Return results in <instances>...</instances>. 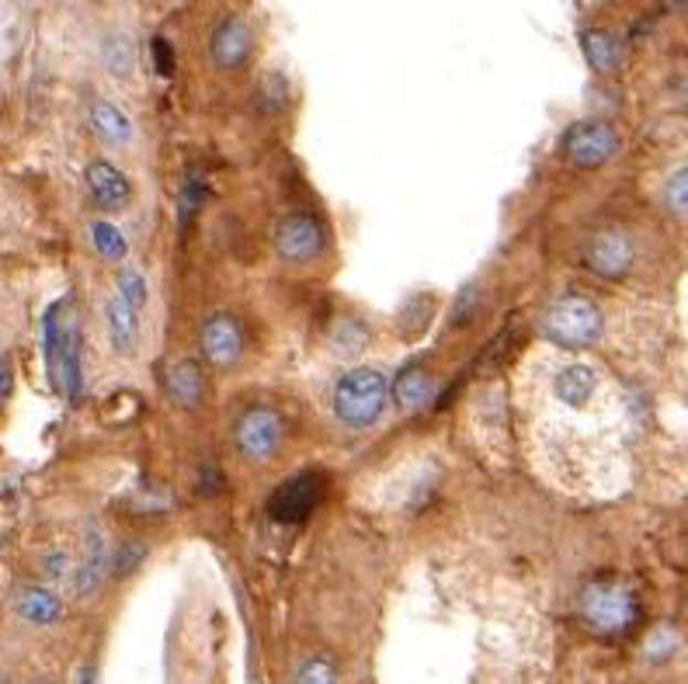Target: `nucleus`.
<instances>
[{
    "label": "nucleus",
    "mask_w": 688,
    "mask_h": 684,
    "mask_svg": "<svg viewBox=\"0 0 688 684\" xmlns=\"http://www.w3.org/2000/svg\"><path fill=\"white\" fill-rule=\"evenodd\" d=\"M390 383L379 368H351L335 386V417L351 431H366L383 417Z\"/></svg>",
    "instance_id": "nucleus-1"
},
{
    "label": "nucleus",
    "mask_w": 688,
    "mask_h": 684,
    "mask_svg": "<svg viewBox=\"0 0 688 684\" xmlns=\"http://www.w3.org/2000/svg\"><path fill=\"white\" fill-rule=\"evenodd\" d=\"M602 330H605L602 310L584 296H563L542 313V334L557 348H571V351L591 348L599 344Z\"/></svg>",
    "instance_id": "nucleus-2"
},
{
    "label": "nucleus",
    "mask_w": 688,
    "mask_h": 684,
    "mask_svg": "<svg viewBox=\"0 0 688 684\" xmlns=\"http://www.w3.org/2000/svg\"><path fill=\"white\" fill-rule=\"evenodd\" d=\"M581 611L599 632H626L636 622V598L623 584L599 580L584 587Z\"/></svg>",
    "instance_id": "nucleus-3"
},
{
    "label": "nucleus",
    "mask_w": 688,
    "mask_h": 684,
    "mask_svg": "<svg viewBox=\"0 0 688 684\" xmlns=\"http://www.w3.org/2000/svg\"><path fill=\"white\" fill-rule=\"evenodd\" d=\"M282 438H286V420H282L278 410L272 407H251L241 414L233 428V441L241 448V456L251 462H268L275 459V452L282 448Z\"/></svg>",
    "instance_id": "nucleus-4"
},
{
    "label": "nucleus",
    "mask_w": 688,
    "mask_h": 684,
    "mask_svg": "<svg viewBox=\"0 0 688 684\" xmlns=\"http://www.w3.org/2000/svg\"><path fill=\"white\" fill-rule=\"evenodd\" d=\"M620 147H623L620 132L602 119H584L563 136L567 157H571L574 168H584V171H595V168H602V163H608L615 153H620Z\"/></svg>",
    "instance_id": "nucleus-5"
},
{
    "label": "nucleus",
    "mask_w": 688,
    "mask_h": 684,
    "mask_svg": "<svg viewBox=\"0 0 688 684\" xmlns=\"http://www.w3.org/2000/svg\"><path fill=\"white\" fill-rule=\"evenodd\" d=\"M324 226L310 212H293L275 226V250L289 265H310L324 254Z\"/></svg>",
    "instance_id": "nucleus-6"
},
{
    "label": "nucleus",
    "mask_w": 688,
    "mask_h": 684,
    "mask_svg": "<svg viewBox=\"0 0 688 684\" xmlns=\"http://www.w3.org/2000/svg\"><path fill=\"white\" fill-rule=\"evenodd\" d=\"M202 355L212 368H233L244 355V327L233 313H212L202 323Z\"/></svg>",
    "instance_id": "nucleus-7"
},
{
    "label": "nucleus",
    "mask_w": 688,
    "mask_h": 684,
    "mask_svg": "<svg viewBox=\"0 0 688 684\" xmlns=\"http://www.w3.org/2000/svg\"><path fill=\"white\" fill-rule=\"evenodd\" d=\"M320 487L324 480L317 473H299L286 483H278L275 493L268 498V514L282 525H296L303 517H310V511L320 501Z\"/></svg>",
    "instance_id": "nucleus-8"
},
{
    "label": "nucleus",
    "mask_w": 688,
    "mask_h": 684,
    "mask_svg": "<svg viewBox=\"0 0 688 684\" xmlns=\"http://www.w3.org/2000/svg\"><path fill=\"white\" fill-rule=\"evenodd\" d=\"M588 265L591 271H599L605 278H623L633 268V241L626 237L623 229H602L595 241L588 244Z\"/></svg>",
    "instance_id": "nucleus-9"
},
{
    "label": "nucleus",
    "mask_w": 688,
    "mask_h": 684,
    "mask_svg": "<svg viewBox=\"0 0 688 684\" xmlns=\"http://www.w3.org/2000/svg\"><path fill=\"white\" fill-rule=\"evenodd\" d=\"M251 29H247V21L244 18H223L216 32H212V42H209V53L212 60H216L220 70H236V66H244L247 56H251Z\"/></svg>",
    "instance_id": "nucleus-10"
},
{
    "label": "nucleus",
    "mask_w": 688,
    "mask_h": 684,
    "mask_svg": "<svg viewBox=\"0 0 688 684\" xmlns=\"http://www.w3.org/2000/svg\"><path fill=\"white\" fill-rule=\"evenodd\" d=\"M84 178H87V192H91V199L98 202L102 209H108V212H115V209H126L129 205V199H133V188H129V178L115 168V163H108V160H91L87 163V171H84Z\"/></svg>",
    "instance_id": "nucleus-11"
},
{
    "label": "nucleus",
    "mask_w": 688,
    "mask_h": 684,
    "mask_svg": "<svg viewBox=\"0 0 688 684\" xmlns=\"http://www.w3.org/2000/svg\"><path fill=\"white\" fill-rule=\"evenodd\" d=\"M163 393H168L171 404H178L184 410L202 407V399H205V372H202V365L192 362V359L171 362L168 372H163Z\"/></svg>",
    "instance_id": "nucleus-12"
},
{
    "label": "nucleus",
    "mask_w": 688,
    "mask_h": 684,
    "mask_svg": "<svg viewBox=\"0 0 688 684\" xmlns=\"http://www.w3.org/2000/svg\"><path fill=\"white\" fill-rule=\"evenodd\" d=\"M105 327L115 355H133L139 344V313L118 292L105 302Z\"/></svg>",
    "instance_id": "nucleus-13"
},
{
    "label": "nucleus",
    "mask_w": 688,
    "mask_h": 684,
    "mask_svg": "<svg viewBox=\"0 0 688 684\" xmlns=\"http://www.w3.org/2000/svg\"><path fill=\"white\" fill-rule=\"evenodd\" d=\"M599 389V375L591 365H563L557 375H553V396L567 407H584L591 396Z\"/></svg>",
    "instance_id": "nucleus-14"
},
{
    "label": "nucleus",
    "mask_w": 688,
    "mask_h": 684,
    "mask_svg": "<svg viewBox=\"0 0 688 684\" xmlns=\"http://www.w3.org/2000/svg\"><path fill=\"white\" fill-rule=\"evenodd\" d=\"M435 396V380H432V372L428 368H421V365H407L400 375H396V383H393V404L400 410H421V407H428V399Z\"/></svg>",
    "instance_id": "nucleus-15"
},
{
    "label": "nucleus",
    "mask_w": 688,
    "mask_h": 684,
    "mask_svg": "<svg viewBox=\"0 0 688 684\" xmlns=\"http://www.w3.org/2000/svg\"><path fill=\"white\" fill-rule=\"evenodd\" d=\"M581 53L591 66L599 70V74H615V70L623 66V56H626L620 35H612L605 29H588L581 35Z\"/></svg>",
    "instance_id": "nucleus-16"
},
{
    "label": "nucleus",
    "mask_w": 688,
    "mask_h": 684,
    "mask_svg": "<svg viewBox=\"0 0 688 684\" xmlns=\"http://www.w3.org/2000/svg\"><path fill=\"white\" fill-rule=\"evenodd\" d=\"M60 386L66 389V396L81 399L84 389V372H81V327L70 320L63 327V359H60Z\"/></svg>",
    "instance_id": "nucleus-17"
},
{
    "label": "nucleus",
    "mask_w": 688,
    "mask_h": 684,
    "mask_svg": "<svg viewBox=\"0 0 688 684\" xmlns=\"http://www.w3.org/2000/svg\"><path fill=\"white\" fill-rule=\"evenodd\" d=\"M18 611L32 626H53L63 616V601L53 591H45V587H25L18 595Z\"/></svg>",
    "instance_id": "nucleus-18"
},
{
    "label": "nucleus",
    "mask_w": 688,
    "mask_h": 684,
    "mask_svg": "<svg viewBox=\"0 0 688 684\" xmlns=\"http://www.w3.org/2000/svg\"><path fill=\"white\" fill-rule=\"evenodd\" d=\"M91 126L98 129L108 143H129V139H133L129 115L118 105H112V101H94L91 105Z\"/></svg>",
    "instance_id": "nucleus-19"
},
{
    "label": "nucleus",
    "mask_w": 688,
    "mask_h": 684,
    "mask_svg": "<svg viewBox=\"0 0 688 684\" xmlns=\"http://www.w3.org/2000/svg\"><path fill=\"white\" fill-rule=\"evenodd\" d=\"M105 566H108V553H105V538L102 535H91V546H87V559L77 574V595H91L98 591V584L105 577Z\"/></svg>",
    "instance_id": "nucleus-20"
},
{
    "label": "nucleus",
    "mask_w": 688,
    "mask_h": 684,
    "mask_svg": "<svg viewBox=\"0 0 688 684\" xmlns=\"http://www.w3.org/2000/svg\"><path fill=\"white\" fill-rule=\"evenodd\" d=\"M91 241H94V250H98L102 257H108V261H126L129 241H126V233L118 229L115 223L98 220V223L91 226Z\"/></svg>",
    "instance_id": "nucleus-21"
},
{
    "label": "nucleus",
    "mask_w": 688,
    "mask_h": 684,
    "mask_svg": "<svg viewBox=\"0 0 688 684\" xmlns=\"http://www.w3.org/2000/svg\"><path fill=\"white\" fill-rule=\"evenodd\" d=\"M369 327L362 320H345L338 330H335V338H330V344H335V351L341 359H354V355H362V351L369 348Z\"/></svg>",
    "instance_id": "nucleus-22"
},
{
    "label": "nucleus",
    "mask_w": 688,
    "mask_h": 684,
    "mask_svg": "<svg viewBox=\"0 0 688 684\" xmlns=\"http://www.w3.org/2000/svg\"><path fill=\"white\" fill-rule=\"evenodd\" d=\"M118 296H123L136 313H144V306L150 302V281L144 278V271H136L129 265L118 271Z\"/></svg>",
    "instance_id": "nucleus-23"
},
{
    "label": "nucleus",
    "mask_w": 688,
    "mask_h": 684,
    "mask_svg": "<svg viewBox=\"0 0 688 684\" xmlns=\"http://www.w3.org/2000/svg\"><path fill=\"white\" fill-rule=\"evenodd\" d=\"M105 63H108L112 74L126 77L129 70H133V63H136L133 42H129L126 35H112V39H105Z\"/></svg>",
    "instance_id": "nucleus-24"
},
{
    "label": "nucleus",
    "mask_w": 688,
    "mask_h": 684,
    "mask_svg": "<svg viewBox=\"0 0 688 684\" xmlns=\"http://www.w3.org/2000/svg\"><path fill=\"white\" fill-rule=\"evenodd\" d=\"M296 684H338V671L327 656H306L296 671Z\"/></svg>",
    "instance_id": "nucleus-25"
},
{
    "label": "nucleus",
    "mask_w": 688,
    "mask_h": 684,
    "mask_svg": "<svg viewBox=\"0 0 688 684\" xmlns=\"http://www.w3.org/2000/svg\"><path fill=\"white\" fill-rule=\"evenodd\" d=\"M664 202H668V209L675 212V216H688V163L685 168H678L668 184H664Z\"/></svg>",
    "instance_id": "nucleus-26"
},
{
    "label": "nucleus",
    "mask_w": 688,
    "mask_h": 684,
    "mask_svg": "<svg viewBox=\"0 0 688 684\" xmlns=\"http://www.w3.org/2000/svg\"><path fill=\"white\" fill-rule=\"evenodd\" d=\"M675 650H678V635H675V629L660 626V629H654V632H650V640H647V660H654V664H660V660L675 656Z\"/></svg>",
    "instance_id": "nucleus-27"
},
{
    "label": "nucleus",
    "mask_w": 688,
    "mask_h": 684,
    "mask_svg": "<svg viewBox=\"0 0 688 684\" xmlns=\"http://www.w3.org/2000/svg\"><path fill=\"white\" fill-rule=\"evenodd\" d=\"M202 199H205V192L199 188V181L188 178L184 181V192H181V223H192V216H195V209H199Z\"/></svg>",
    "instance_id": "nucleus-28"
},
{
    "label": "nucleus",
    "mask_w": 688,
    "mask_h": 684,
    "mask_svg": "<svg viewBox=\"0 0 688 684\" xmlns=\"http://www.w3.org/2000/svg\"><path fill=\"white\" fill-rule=\"evenodd\" d=\"M154 63H157V74L163 77L174 74V50L168 39H154Z\"/></svg>",
    "instance_id": "nucleus-29"
},
{
    "label": "nucleus",
    "mask_w": 688,
    "mask_h": 684,
    "mask_svg": "<svg viewBox=\"0 0 688 684\" xmlns=\"http://www.w3.org/2000/svg\"><path fill=\"white\" fill-rule=\"evenodd\" d=\"M144 559V546H133L126 556H118V574H129V570H136V563Z\"/></svg>",
    "instance_id": "nucleus-30"
},
{
    "label": "nucleus",
    "mask_w": 688,
    "mask_h": 684,
    "mask_svg": "<svg viewBox=\"0 0 688 684\" xmlns=\"http://www.w3.org/2000/svg\"><path fill=\"white\" fill-rule=\"evenodd\" d=\"M11 396V362H0V407Z\"/></svg>",
    "instance_id": "nucleus-31"
},
{
    "label": "nucleus",
    "mask_w": 688,
    "mask_h": 684,
    "mask_svg": "<svg viewBox=\"0 0 688 684\" xmlns=\"http://www.w3.org/2000/svg\"><path fill=\"white\" fill-rule=\"evenodd\" d=\"M63 563H66V556L50 559V563H45V574H50V577H60V574H63Z\"/></svg>",
    "instance_id": "nucleus-32"
},
{
    "label": "nucleus",
    "mask_w": 688,
    "mask_h": 684,
    "mask_svg": "<svg viewBox=\"0 0 688 684\" xmlns=\"http://www.w3.org/2000/svg\"><path fill=\"white\" fill-rule=\"evenodd\" d=\"M94 681H98L94 667H81V671H77V684H94Z\"/></svg>",
    "instance_id": "nucleus-33"
},
{
    "label": "nucleus",
    "mask_w": 688,
    "mask_h": 684,
    "mask_svg": "<svg viewBox=\"0 0 688 684\" xmlns=\"http://www.w3.org/2000/svg\"><path fill=\"white\" fill-rule=\"evenodd\" d=\"M35 684H50V681H35Z\"/></svg>",
    "instance_id": "nucleus-34"
}]
</instances>
